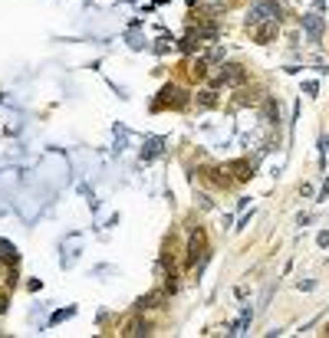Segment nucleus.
Returning a JSON list of instances; mask_svg holds the SVG:
<instances>
[{
    "label": "nucleus",
    "instance_id": "nucleus-1",
    "mask_svg": "<svg viewBox=\"0 0 329 338\" xmlns=\"http://www.w3.org/2000/svg\"><path fill=\"white\" fill-rule=\"evenodd\" d=\"M204 263H208V240H204V233L194 230L191 237H188V256H185V266L191 273H201L204 269Z\"/></svg>",
    "mask_w": 329,
    "mask_h": 338
},
{
    "label": "nucleus",
    "instance_id": "nucleus-2",
    "mask_svg": "<svg viewBox=\"0 0 329 338\" xmlns=\"http://www.w3.org/2000/svg\"><path fill=\"white\" fill-rule=\"evenodd\" d=\"M270 20H276L280 23V7H276L274 0H257L250 10H247V26H260V23H270Z\"/></svg>",
    "mask_w": 329,
    "mask_h": 338
},
{
    "label": "nucleus",
    "instance_id": "nucleus-3",
    "mask_svg": "<svg viewBox=\"0 0 329 338\" xmlns=\"http://www.w3.org/2000/svg\"><path fill=\"white\" fill-rule=\"evenodd\" d=\"M188 102V96H185V89L181 86H164L162 92H158V98L152 102V109L155 112H162V109H181Z\"/></svg>",
    "mask_w": 329,
    "mask_h": 338
},
{
    "label": "nucleus",
    "instance_id": "nucleus-4",
    "mask_svg": "<svg viewBox=\"0 0 329 338\" xmlns=\"http://www.w3.org/2000/svg\"><path fill=\"white\" fill-rule=\"evenodd\" d=\"M244 79H247V72H244V66H220L218 72V86H241Z\"/></svg>",
    "mask_w": 329,
    "mask_h": 338
},
{
    "label": "nucleus",
    "instance_id": "nucleus-5",
    "mask_svg": "<svg viewBox=\"0 0 329 338\" xmlns=\"http://www.w3.org/2000/svg\"><path fill=\"white\" fill-rule=\"evenodd\" d=\"M303 30H306L309 43H319V40H323V30H326V23H323L319 13H306V17H303Z\"/></svg>",
    "mask_w": 329,
    "mask_h": 338
},
{
    "label": "nucleus",
    "instance_id": "nucleus-6",
    "mask_svg": "<svg viewBox=\"0 0 329 338\" xmlns=\"http://www.w3.org/2000/svg\"><path fill=\"white\" fill-rule=\"evenodd\" d=\"M162 148H164V138H162V135L148 138V142H145V148H142V161H152V158H158V154H162Z\"/></svg>",
    "mask_w": 329,
    "mask_h": 338
},
{
    "label": "nucleus",
    "instance_id": "nucleus-7",
    "mask_svg": "<svg viewBox=\"0 0 329 338\" xmlns=\"http://www.w3.org/2000/svg\"><path fill=\"white\" fill-rule=\"evenodd\" d=\"M250 322H253V309L247 306V309H244V315L237 318V322H234V325H230V335H244V332H247V328H250Z\"/></svg>",
    "mask_w": 329,
    "mask_h": 338
},
{
    "label": "nucleus",
    "instance_id": "nucleus-8",
    "mask_svg": "<svg viewBox=\"0 0 329 338\" xmlns=\"http://www.w3.org/2000/svg\"><path fill=\"white\" fill-rule=\"evenodd\" d=\"M122 335H129V338H135V335H148V322L145 318H132L129 325H125V332Z\"/></svg>",
    "mask_w": 329,
    "mask_h": 338
},
{
    "label": "nucleus",
    "instance_id": "nucleus-9",
    "mask_svg": "<svg viewBox=\"0 0 329 338\" xmlns=\"http://www.w3.org/2000/svg\"><path fill=\"white\" fill-rule=\"evenodd\" d=\"M164 302V292H148L145 299H138V312H145V309H158Z\"/></svg>",
    "mask_w": 329,
    "mask_h": 338
},
{
    "label": "nucleus",
    "instance_id": "nucleus-10",
    "mask_svg": "<svg viewBox=\"0 0 329 338\" xmlns=\"http://www.w3.org/2000/svg\"><path fill=\"white\" fill-rule=\"evenodd\" d=\"M276 33V20H270V23H260V26H253V36L260 40V43H267L270 36Z\"/></svg>",
    "mask_w": 329,
    "mask_h": 338
},
{
    "label": "nucleus",
    "instance_id": "nucleus-11",
    "mask_svg": "<svg viewBox=\"0 0 329 338\" xmlns=\"http://www.w3.org/2000/svg\"><path fill=\"white\" fill-rule=\"evenodd\" d=\"M214 105H218V92H214V89L197 92V109H214Z\"/></svg>",
    "mask_w": 329,
    "mask_h": 338
},
{
    "label": "nucleus",
    "instance_id": "nucleus-12",
    "mask_svg": "<svg viewBox=\"0 0 329 338\" xmlns=\"http://www.w3.org/2000/svg\"><path fill=\"white\" fill-rule=\"evenodd\" d=\"M204 59H208V63H224V43H214L208 53H204Z\"/></svg>",
    "mask_w": 329,
    "mask_h": 338
},
{
    "label": "nucleus",
    "instance_id": "nucleus-13",
    "mask_svg": "<svg viewBox=\"0 0 329 338\" xmlns=\"http://www.w3.org/2000/svg\"><path fill=\"white\" fill-rule=\"evenodd\" d=\"M230 171H237V174H234L237 181H247V177H250V164H247V161H237V164H230Z\"/></svg>",
    "mask_w": 329,
    "mask_h": 338
},
{
    "label": "nucleus",
    "instance_id": "nucleus-14",
    "mask_svg": "<svg viewBox=\"0 0 329 338\" xmlns=\"http://www.w3.org/2000/svg\"><path fill=\"white\" fill-rule=\"evenodd\" d=\"M73 312H76V309H59V312H56V315L50 318V322H53V325H56V322H63V318H69V315H73Z\"/></svg>",
    "mask_w": 329,
    "mask_h": 338
},
{
    "label": "nucleus",
    "instance_id": "nucleus-15",
    "mask_svg": "<svg viewBox=\"0 0 329 338\" xmlns=\"http://www.w3.org/2000/svg\"><path fill=\"white\" fill-rule=\"evenodd\" d=\"M171 49V40H158V46H155V53H168Z\"/></svg>",
    "mask_w": 329,
    "mask_h": 338
},
{
    "label": "nucleus",
    "instance_id": "nucleus-16",
    "mask_svg": "<svg viewBox=\"0 0 329 338\" xmlns=\"http://www.w3.org/2000/svg\"><path fill=\"white\" fill-rule=\"evenodd\" d=\"M303 92H306V96H316L319 86H316V82H306V86H303Z\"/></svg>",
    "mask_w": 329,
    "mask_h": 338
},
{
    "label": "nucleus",
    "instance_id": "nucleus-17",
    "mask_svg": "<svg viewBox=\"0 0 329 338\" xmlns=\"http://www.w3.org/2000/svg\"><path fill=\"white\" fill-rule=\"evenodd\" d=\"M316 243H319V246H329V233H326V230H323V233L316 237Z\"/></svg>",
    "mask_w": 329,
    "mask_h": 338
},
{
    "label": "nucleus",
    "instance_id": "nucleus-18",
    "mask_svg": "<svg viewBox=\"0 0 329 338\" xmlns=\"http://www.w3.org/2000/svg\"><path fill=\"white\" fill-rule=\"evenodd\" d=\"M326 197H329V177H326V184L319 187V200H326Z\"/></svg>",
    "mask_w": 329,
    "mask_h": 338
}]
</instances>
